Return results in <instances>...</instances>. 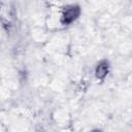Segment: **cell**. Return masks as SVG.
<instances>
[{
  "label": "cell",
  "mask_w": 132,
  "mask_h": 132,
  "mask_svg": "<svg viewBox=\"0 0 132 132\" xmlns=\"http://www.w3.org/2000/svg\"><path fill=\"white\" fill-rule=\"evenodd\" d=\"M81 14V8L78 4H69L66 5L61 12L60 22L64 26L71 25L74 23Z\"/></svg>",
  "instance_id": "1"
},
{
  "label": "cell",
  "mask_w": 132,
  "mask_h": 132,
  "mask_svg": "<svg viewBox=\"0 0 132 132\" xmlns=\"http://www.w3.org/2000/svg\"><path fill=\"white\" fill-rule=\"evenodd\" d=\"M109 69H110V64H109V61L106 60V59H102L100 60L96 66H95V76L97 79L99 80H103L107 74L109 73Z\"/></svg>",
  "instance_id": "2"
}]
</instances>
